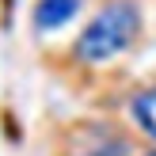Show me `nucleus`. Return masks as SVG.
I'll return each instance as SVG.
<instances>
[{
    "label": "nucleus",
    "mask_w": 156,
    "mask_h": 156,
    "mask_svg": "<svg viewBox=\"0 0 156 156\" xmlns=\"http://www.w3.org/2000/svg\"><path fill=\"white\" fill-rule=\"evenodd\" d=\"M149 156H156V152H149Z\"/></svg>",
    "instance_id": "nucleus-4"
},
{
    "label": "nucleus",
    "mask_w": 156,
    "mask_h": 156,
    "mask_svg": "<svg viewBox=\"0 0 156 156\" xmlns=\"http://www.w3.org/2000/svg\"><path fill=\"white\" fill-rule=\"evenodd\" d=\"M129 111H133L137 126H141L145 133H149L152 141H156V88L137 91V95H133V103H129Z\"/></svg>",
    "instance_id": "nucleus-3"
},
{
    "label": "nucleus",
    "mask_w": 156,
    "mask_h": 156,
    "mask_svg": "<svg viewBox=\"0 0 156 156\" xmlns=\"http://www.w3.org/2000/svg\"><path fill=\"white\" fill-rule=\"evenodd\" d=\"M76 8H80V0H38L34 4V27L38 30L65 27V23L76 15Z\"/></svg>",
    "instance_id": "nucleus-2"
},
{
    "label": "nucleus",
    "mask_w": 156,
    "mask_h": 156,
    "mask_svg": "<svg viewBox=\"0 0 156 156\" xmlns=\"http://www.w3.org/2000/svg\"><path fill=\"white\" fill-rule=\"evenodd\" d=\"M137 27H141V12H137L133 0H111L88 27L76 38V57L88 61V65H99V61L122 53L129 42H133Z\"/></svg>",
    "instance_id": "nucleus-1"
}]
</instances>
